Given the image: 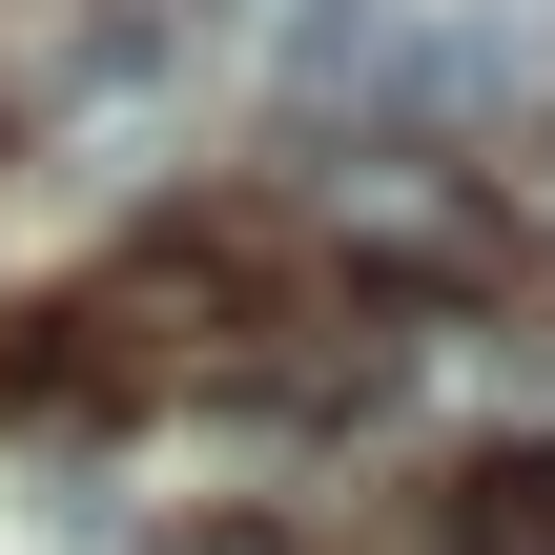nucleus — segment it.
Instances as JSON below:
<instances>
[{
	"instance_id": "obj_1",
	"label": "nucleus",
	"mask_w": 555,
	"mask_h": 555,
	"mask_svg": "<svg viewBox=\"0 0 555 555\" xmlns=\"http://www.w3.org/2000/svg\"><path fill=\"white\" fill-rule=\"evenodd\" d=\"M453 555H555V453H474L453 474Z\"/></svg>"
},
{
	"instance_id": "obj_2",
	"label": "nucleus",
	"mask_w": 555,
	"mask_h": 555,
	"mask_svg": "<svg viewBox=\"0 0 555 555\" xmlns=\"http://www.w3.org/2000/svg\"><path fill=\"white\" fill-rule=\"evenodd\" d=\"M165 555H288V535H268V515H206V535H165Z\"/></svg>"
}]
</instances>
